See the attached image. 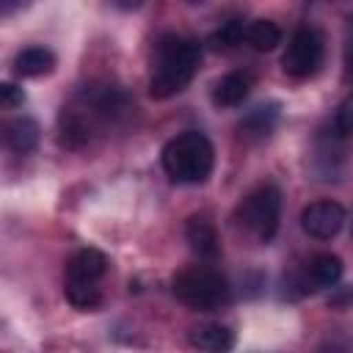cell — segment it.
Masks as SVG:
<instances>
[{
    "label": "cell",
    "mask_w": 353,
    "mask_h": 353,
    "mask_svg": "<svg viewBox=\"0 0 353 353\" xmlns=\"http://www.w3.org/2000/svg\"><path fill=\"white\" fill-rule=\"evenodd\" d=\"M245 33H248V25H245L240 17H234V19H226V22L212 33V44H215V47H223V50H232V47H237V44L245 41Z\"/></svg>",
    "instance_id": "e0dca14e"
},
{
    "label": "cell",
    "mask_w": 353,
    "mask_h": 353,
    "mask_svg": "<svg viewBox=\"0 0 353 353\" xmlns=\"http://www.w3.org/2000/svg\"><path fill=\"white\" fill-rule=\"evenodd\" d=\"M185 237H188V243H190V251L199 256V259H218V254H221V243H218V232H215V226L207 221V218H201V215H193L190 221H188V226H185Z\"/></svg>",
    "instance_id": "9c48e42d"
},
{
    "label": "cell",
    "mask_w": 353,
    "mask_h": 353,
    "mask_svg": "<svg viewBox=\"0 0 353 353\" xmlns=\"http://www.w3.org/2000/svg\"><path fill=\"white\" fill-rule=\"evenodd\" d=\"M55 69V55L47 47H25L14 55V72L19 77H41Z\"/></svg>",
    "instance_id": "8fae6325"
},
{
    "label": "cell",
    "mask_w": 353,
    "mask_h": 353,
    "mask_svg": "<svg viewBox=\"0 0 353 353\" xmlns=\"http://www.w3.org/2000/svg\"><path fill=\"white\" fill-rule=\"evenodd\" d=\"M0 99H3L6 108H19L25 102V91L17 83H3L0 85Z\"/></svg>",
    "instance_id": "d6986e66"
},
{
    "label": "cell",
    "mask_w": 353,
    "mask_h": 353,
    "mask_svg": "<svg viewBox=\"0 0 353 353\" xmlns=\"http://www.w3.org/2000/svg\"><path fill=\"white\" fill-rule=\"evenodd\" d=\"M251 94V77L245 72H229L223 74L212 88V102L218 108H237Z\"/></svg>",
    "instance_id": "30bf717a"
},
{
    "label": "cell",
    "mask_w": 353,
    "mask_h": 353,
    "mask_svg": "<svg viewBox=\"0 0 353 353\" xmlns=\"http://www.w3.org/2000/svg\"><path fill=\"white\" fill-rule=\"evenodd\" d=\"M39 138H41V130L30 116H19V119L8 121V127H6V143L17 154L33 152L39 146Z\"/></svg>",
    "instance_id": "7c38bea8"
},
{
    "label": "cell",
    "mask_w": 353,
    "mask_h": 353,
    "mask_svg": "<svg viewBox=\"0 0 353 353\" xmlns=\"http://www.w3.org/2000/svg\"><path fill=\"white\" fill-rule=\"evenodd\" d=\"M174 295L179 303L196 312H212L229 298L226 276L212 265H193L174 279Z\"/></svg>",
    "instance_id": "3957f363"
},
{
    "label": "cell",
    "mask_w": 353,
    "mask_h": 353,
    "mask_svg": "<svg viewBox=\"0 0 353 353\" xmlns=\"http://www.w3.org/2000/svg\"><path fill=\"white\" fill-rule=\"evenodd\" d=\"M199 63H201V44L196 39H188L179 33H165L154 44L149 97L171 99L174 94L185 91L188 83L196 77Z\"/></svg>",
    "instance_id": "6da1fadb"
},
{
    "label": "cell",
    "mask_w": 353,
    "mask_h": 353,
    "mask_svg": "<svg viewBox=\"0 0 353 353\" xmlns=\"http://www.w3.org/2000/svg\"><path fill=\"white\" fill-rule=\"evenodd\" d=\"M323 55H325L323 36L312 25H301L292 30V36L287 41V50L281 55V69L292 80H309L320 72Z\"/></svg>",
    "instance_id": "5b68a950"
},
{
    "label": "cell",
    "mask_w": 353,
    "mask_h": 353,
    "mask_svg": "<svg viewBox=\"0 0 353 353\" xmlns=\"http://www.w3.org/2000/svg\"><path fill=\"white\" fill-rule=\"evenodd\" d=\"M342 270H345V265L336 254H317L306 265V279L314 287H334L342 279Z\"/></svg>",
    "instance_id": "4fadbf2b"
},
{
    "label": "cell",
    "mask_w": 353,
    "mask_h": 353,
    "mask_svg": "<svg viewBox=\"0 0 353 353\" xmlns=\"http://www.w3.org/2000/svg\"><path fill=\"white\" fill-rule=\"evenodd\" d=\"M345 221H347L345 207L339 201H331V199H317L301 210V229L314 240L336 237L342 232Z\"/></svg>",
    "instance_id": "8992f818"
},
{
    "label": "cell",
    "mask_w": 353,
    "mask_h": 353,
    "mask_svg": "<svg viewBox=\"0 0 353 353\" xmlns=\"http://www.w3.org/2000/svg\"><path fill=\"white\" fill-rule=\"evenodd\" d=\"M245 41L259 52H270L281 44V28L273 19H254V22H248Z\"/></svg>",
    "instance_id": "5bb4252c"
},
{
    "label": "cell",
    "mask_w": 353,
    "mask_h": 353,
    "mask_svg": "<svg viewBox=\"0 0 353 353\" xmlns=\"http://www.w3.org/2000/svg\"><path fill=\"white\" fill-rule=\"evenodd\" d=\"M163 171L179 182V185H199L210 176L212 163H215V149L204 132L188 130L174 135L163 152H160Z\"/></svg>",
    "instance_id": "7a4b0ae2"
},
{
    "label": "cell",
    "mask_w": 353,
    "mask_h": 353,
    "mask_svg": "<svg viewBox=\"0 0 353 353\" xmlns=\"http://www.w3.org/2000/svg\"><path fill=\"white\" fill-rule=\"evenodd\" d=\"M279 218H281V190L273 182L256 185L237 204V221H240V226L248 229L262 243H270L273 240V234L279 232Z\"/></svg>",
    "instance_id": "277c9868"
},
{
    "label": "cell",
    "mask_w": 353,
    "mask_h": 353,
    "mask_svg": "<svg viewBox=\"0 0 353 353\" xmlns=\"http://www.w3.org/2000/svg\"><path fill=\"white\" fill-rule=\"evenodd\" d=\"M63 295H66V301H69L74 309H83V312L97 309V306L102 303L99 287H97V284H88V281H66V284H63Z\"/></svg>",
    "instance_id": "2e32d148"
},
{
    "label": "cell",
    "mask_w": 353,
    "mask_h": 353,
    "mask_svg": "<svg viewBox=\"0 0 353 353\" xmlns=\"http://www.w3.org/2000/svg\"><path fill=\"white\" fill-rule=\"evenodd\" d=\"M345 77L353 80V19L347 28V44H345Z\"/></svg>",
    "instance_id": "ffe728a7"
},
{
    "label": "cell",
    "mask_w": 353,
    "mask_h": 353,
    "mask_svg": "<svg viewBox=\"0 0 353 353\" xmlns=\"http://www.w3.org/2000/svg\"><path fill=\"white\" fill-rule=\"evenodd\" d=\"M334 130L339 135H353V94L336 108V113H334Z\"/></svg>",
    "instance_id": "ac0fdd59"
},
{
    "label": "cell",
    "mask_w": 353,
    "mask_h": 353,
    "mask_svg": "<svg viewBox=\"0 0 353 353\" xmlns=\"http://www.w3.org/2000/svg\"><path fill=\"white\" fill-rule=\"evenodd\" d=\"M108 273V256L97 248H80L66 262V281H88L97 284Z\"/></svg>",
    "instance_id": "ba28073f"
},
{
    "label": "cell",
    "mask_w": 353,
    "mask_h": 353,
    "mask_svg": "<svg viewBox=\"0 0 353 353\" xmlns=\"http://www.w3.org/2000/svg\"><path fill=\"white\" fill-rule=\"evenodd\" d=\"M276 119H279V105H276V102L259 105V108H254V110L240 121V132H243V135L262 138V135H268V132L273 130Z\"/></svg>",
    "instance_id": "9a60e30c"
},
{
    "label": "cell",
    "mask_w": 353,
    "mask_h": 353,
    "mask_svg": "<svg viewBox=\"0 0 353 353\" xmlns=\"http://www.w3.org/2000/svg\"><path fill=\"white\" fill-rule=\"evenodd\" d=\"M188 342L201 353H232L234 331L221 323H199L188 331Z\"/></svg>",
    "instance_id": "52a82bcc"
},
{
    "label": "cell",
    "mask_w": 353,
    "mask_h": 353,
    "mask_svg": "<svg viewBox=\"0 0 353 353\" xmlns=\"http://www.w3.org/2000/svg\"><path fill=\"white\" fill-rule=\"evenodd\" d=\"M320 353H347V350H345L342 345H336V342H328V345H325Z\"/></svg>",
    "instance_id": "44dd1931"
}]
</instances>
